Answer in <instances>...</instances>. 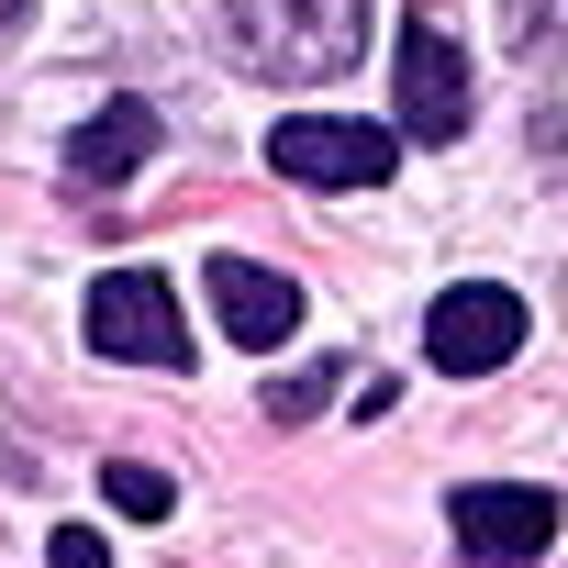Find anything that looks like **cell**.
<instances>
[{
  "mask_svg": "<svg viewBox=\"0 0 568 568\" xmlns=\"http://www.w3.org/2000/svg\"><path fill=\"white\" fill-rule=\"evenodd\" d=\"M245 79H346L368 45V0H234L223 34H212Z\"/></svg>",
  "mask_w": 568,
  "mask_h": 568,
  "instance_id": "6da1fadb",
  "label": "cell"
},
{
  "mask_svg": "<svg viewBox=\"0 0 568 568\" xmlns=\"http://www.w3.org/2000/svg\"><path fill=\"white\" fill-rule=\"evenodd\" d=\"M79 335L101 357H134V368H190V324H179V302H168L156 267H112L90 291V313H79Z\"/></svg>",
  "mask_w": 568,
  "mask_h": 568,
  "instance_id": "7a4b0ae2",
  "label": "cell"
},
{
  "mask_svg": "<svg viewBox=\"0 0 568 568\" xmlns=\"http://www.w3.org/2000/svg\"><path fill=\"white\" fill-rule=\"evenodd\" d=\"M468 112H479L468 45H457L435 12H413V23H402V134H413V145H457Z\"/></svg>",
  "mask_w": 568,
  "mask_h": 568,
  "instance_id": "3957f363",
  "label": "cell"
},
{
  "mask_svg": "<svg viewBox=\"0 0 568 568\" xmlns=\"http://www.w3.org/2000/svg\"><path fill=\"white\" fill-rule=\"evenodd\" d=\"M267 168L302 179V190H368V179L402 168V134H390V123H346V112H324V123H278V134H267Z\"/></svg>",
  "mask_w": 568,
  "mask_h": 568,
  "instance_id": "277c9868",
  "label": "cell"
},
{
  "mask_svg": "<svg viewBox=\"0 0 568 568\" xmlns=\"http://www.w3.org/2000/svg\"><path fill=\"white\" fill-rule=\"evenodd\" d=\"M513 346H524V302L501 291V278H457V291H435L424 357H435L446 379H479V368H501Z\"/></svg>",
  "mask_w": 568,
  "mask_h": 568,
  "instance_id": "5b68a950",
  "label": "cell"
},
{
  "mask_svg": "<svg viewBox=\"0 0 568 568\" xmlns=\"http://www.w3.org/2000/svg\"><path fill=\"white\" fill-rule=\"evenodd\" d=\"M446 524H457L468 557H501V568H513V557H546L568 513H557V490H524V479H490V490H479V479H468V490L446 501Z\"/></svg>",
  "mask_w": 568,
  "mask_h": 568,
  "instance_id": "8992f818",
  "label": "cell"
},
{
  "mask_svg": "<svg viewBox=\"0 0 568 568\" xmlns=\"http://www.w3.org/2000/svg\"><path fill=\"white\" fill-rule=\"evenodd\" d=\"M201 291H212V313H223L234 346H291V335H302V291H291L278 267H256V256H212Z\"/></svg>",
  "mask_w": 568,
  "mask_h": 568,
  "instance_id": "52a82bcc",
  "label": "cell"
},
{
  "mask_svg": "<svg viewBox=\"0 0 568 568\" xmlns=\"http://www.w3.org/2000/svg\"><path fill=\"white\" fill-rule=\"evenodd\" d=\"M145 156H156V112H145V101H101V112L68 134V168H79V179H134Z\"/></svg>",
  "mask_w": 568,
  "mask_h": 568,
  "instance_id": "ba28073f",
  "label": "cell"
},
{
  "mask_svg": "<svg viewBox=\"0 0 568 568\" xmlns=\"http://www.w3.org/2000/svg\"><path fill=\"white\" fill-rule=\"evenodd\" d=\"M101 501H112V513H134V524H168L179 479H168V468H145V457H112V468H101Z\"/></svg>",
  "mask_w": 568,
  "mask_h": 568,
  "instance_id": "9c48e42d",
  "label": "cell"
},
{
  "mask_svg": "<svg viewBox=\"0 0 568 568\" xmlns=\"http://www.w3.org/2000/svg\"><path fill=\"white\" fill-rule=\"evenodd\" d=\"M501 12H513L524 57H568V0H501Z\"/></svg>",
  "mask_w": 568,
  "mask_h": 568,
  "instance_id": "30bf717a",
  "label": "cell"
},
{
  "mask_svg": "<svg viewBox=\"0 0 568 568\" xmlns=\"http://www.w3.org/2000/svg\"><path fill=\"white\" fill-rule=\"evenodd\" d=\"M12 23H23V0H0V34H12Z\"/></svg>",
  "mask_w": 568,
  "mask_h": 568,
  "instance_id": "8fae6325",
  "label": "cell"
}]
</instances>
